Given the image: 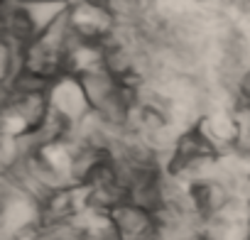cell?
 <instances>
[{"instance_id":"6da1fadb","label":"cell","mask_w":250,"mask_h":240,"mask_svg":"<svg viewBox=\"0 0 250 240\" xmlns=\"http://www.w3.org/2000/svg\"><path fill=\"white\" fill-rule=\"evenodd\" d=\"M71 30L83 42H105L115 32V15L108 3H71Z\"/></svg>"},{"instance_id":"3957f363","label":"cell","mask_w":250,"mask_h":240,"mask_svg":"<svg viewBox=\"0 0 250 240\" xmlns=\"http://www.w3.org/2000/svg\"><path fill=\"white\" fill-rule=\"evenodd\" d=\"M110 218L115 223V230L120 240H138V238H152L157 233V218L155 213L135 206V203H123L115 211H110Z\"/></svg>"},{"instance_id":"7a4b0ae2","label":"cell","mask_w":250,"mask_h":240,"mask_svg":"<svg viewBox=\"0 0 250 240\" xmlns=\"http://www.w3.org/2000/svg\"><path fill=\"white\" fill-rule=\"evenodd\" d=\"M47 96H49V108L57 110L59 115H64L71 125L79 123L86 113H91L88 98L76 76H69V74L59 76L57 81H52Z\"/></svg>"}]
</instances>
